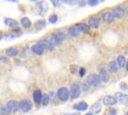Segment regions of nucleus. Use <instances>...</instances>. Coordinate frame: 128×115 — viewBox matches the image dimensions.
<instances>
[{"instance_id":"f257e3e1","label":"nucleus","mask_w":128,"mask_h":115,"mask_svg":"<svg viewBox=\"0 0 128 115\" xmlns=\"http://www.w3.org/2000/svg\"><path fill=\"white\" fill-rule=\"evenodd\" d=\"M80 93H81V88H80L79 84L73 83L71 85V89H70L69 95H71L72 99H76V98H78L80 96Z\"/></svg>"},{"instance_id":"f03ea898","label":"nucleus","mask_w":128,"mask_h":115,"mask_svg":"<svg viewBox=\"0 0 128 115\" xmlns=\"http://www.w3.org/2000/svg\"><path fill=\"white\" fill-rule=\"evenodd\" d=\"M86 82H87L88 85H90V86H92V87H96V86L99 85L100 80H99L98 75H96V74H91V75L88 76Z\"/></svg>"},{"instance_id":"7ed1b4c3","label":"nucleus","mask_w":128,"mask_h":115,"mask_svg":"<svg viewBox=\"0 0 128 115\" xmlns=\"http://www.w3.org/2000/svg\"><path fill=\"white\" fill-rule=\"evenodd\" d=\"M57 96H58V98H59L60 100L66 101V100L69 98V90H68L67 88H65V87L60 88V89L58 90V92H57Z\"/></svg>"},{"instance_id":"20e7f679","label":"nucleus","mask_w":128,"mask_h":115,"mask_svg":"<svg viewBox=\"0 0 128 115\" xmlns=\"http://www.w3.org/2000/svg\"><path fill=\"white\" fill-rule=\"evenodd\" d=\"M19 107L21 108L22 111H24V112H28V111L31 109V107H32L31 101L28 100V99H24V100L20 101V103H19Z\"/></svg>"},{"instance_id":"39448f33","label":"nucleus","mask_w":128,"mask_h":115,"mask_svg":"<svg viewBox=\"0 0 128 115\" xmlns=\"http://www.w3.org/2000/svg\"><path fill=\"white\" fill-rule=\"evenodd\" d=\"M6 106L9 109L10 112H15L19 109V102H17L16 100H10V101L7 102Z\"/></svg>"},{"instance_id":"423d86ee","label":"nucleus","mask_w":128,"mask_h":115,"mask_svg":"<svg viewBox=\"0 0 128 115\" xmlns=\"http://www.w3.org/2000/svg\"><path fill=\"white\" fill-rule=\"evenodd\" d=\"M125 14V11L122 7L120 6H117L114 8V11H113V15H114V18H122Z\"/></svg>"},{"instance_id":"0eeeda50","label":"nucleus","mask_w":128,"mask_h":115,"mask_svg":"<svg viewBox=\"0 0 128 115\" xmlns=\"http://www.w3.org/2000/svg\"><path fill=\"white\" fill-rule=\"evenodd\" d=\"M116 99H115V97L114 96H109V95H107V96H105L104 98H103V103H104V105H107V106H110V105H114V104H116Z\"/></svg>"},{"instance_id":"6e6552de","label":"nucleus","mask_w":128,"mask_h":115,"mask_svg":"<svg viewBox=\"0 0 128 115\" xmlns=\"http://www.w3.org/2000/svg\"><path fill=\"white\" fill-rule=\"evenodd\" d=\"M36 9H37V11H38V13L39 14H44L46 11H47V5L44 3V2H38L37 4H36Z\"/></svg>"},{"instance_id":"1a4fd4ad","label":"nucleus","mask_w":128,"mask_h":115,"mask_svg":"<svg viewBox=\"0 0 128 115\" xmlns=\"http://www.w3.org/2000/svg\"><path fill=\"white\" fill-rule=\"evenodd\" d=\"M99 80L103 81V82H108L109 80V73L104 70V69H100V73H99Z\"/></svg>"},{"instance_id":"9d476101","label":"nucleus","mask_w":128,"mask_h":115,"mask_svg":"<svg viewBox=\"0 0 128 115\" xmlns=\"http://www.w3.org/2000/svg\"><path fill=\"white\" fill-rule=\"evenodd\" d=\"M115 95H116V97H115L116 101H119L120 103H123V104L128 102V95H125V94H122V93H119V92L116 93Z\"/></svg>"},{"instance_id":"9b49d317","label":"nucleus","mask_w":128,"mask_h":115,"mask_svg":"<svg viewBox=\"0 0 128 115\" xmlns=\"http://www.w3.org/2000/svg\"><path fill=\"white\" fill-rule=\"evenodd\" d=\"M102 18H103V20H104L105 22L110 23V22H112V21L114 20V15H113L112 12L106 11V12H104V13L102 14Z\"/></svg>"},{"instance_id":"f8f14e48","label":"nucleus","mask_w":128,"mask_h":115,"mask_svg":"<svg viewBox=\"0 0 128 115\" xmlns=\"http://www.w3.org/2000/svg\"><path fill=\"white\" fill-rule=\"evenodd\" d=\"M99 24H100V19L96 16L94 17H91L89 19V26L92 27V28H98L99 27Z\"/></svg>"},{"instance_id":"ddd939ff","label":"nucleus","mask_w":128,"mask_h":115,"mask_svg":"<svg viewBox=\"0 0 128 115\" xmlns=\"http://www.w3.org/2000/svg\"><path fill=\"white\" fill-rule=\"evenodd\" d=\"M32 51H33V53H35L37 55H42L44 53V48L37 43V44L32 46Z\"/></svg>"},{"instance_id":"4468645a","label":"nucleus","mask_w":128,"mask_h":115,"mask_svg":"<svg viewBox=\"0 0 128 115\" xmlns=\"http://www.w3.org/2000/svg\"><path fill=\"white\" fill-rule=\"evenodd\" d=\"M4 23H5V25H7L9 27H16L18 25V22L15 19H12V18H5Z\"/></svg>"},{"instance_id":"2eb2a0df","label":"nucleus","mask_w":128,"mask_h":115,"mask_svg":"<svg viewBox=\"0 0 128 115\" xmlns=\"http://www.w3.org/2000/svg\"><path fill=\"white\" fill-rule=\"evenodd\" d=\"M87 108H88V105H87L86 102H79L76 105H74V109L75 110H78V111H84Z\"/></svg>"},{"instance_id":"dca6fc26","label":"nucleus","mask_w":128,"mask_h":115,"mask_svg":"<svg viewBox=\"0 0 128 115\" xmlns=\"http://www.w3.org/2000/svg\"><path fill=\"white\" fill-rule=\"evenodd\" d=\"M68 32H69V35H71V36L75 37V36H77V35L79 34V29H78L77 25H74V26H71V27H69V29H68Z\"/></svg>"},{"instance_id":"f3484780","label":"nucleus","mask_w":128,"mask_h":115,"mask_svg":"<svg viewBox=\"0 0 128 115\" xmlns=\"http://www.w3.org/2000/svg\"><path fill=\"white\" fill-rule=\"evenodd\" d=\"M77 27L79 29V32H83V33L89 32V26L85 23H79V24H77Z\"/></svg>"},{"instance_id":"a211bd4d","label":"nucleus","mask_w":128,"mask_h":115,"mask_svg":"<svg viewBox=\"0 0 128 115\" xmlns=\"http://www.w3.org/2000/svg\"><path fill=\"white\" fill-rule=\"evenodd\" d=\"M41 98H42V93H41V91H40V90L34 91V93H33V99H34V101H35L36 103H40V102H41Z\"/></svg>"},{"instance_id":"6ab92c4d","label":"nucleus","mask_w":128,"mask_h":115,"mask_svg":"<svg viewBox=\"0 0 128 115\" xmlns=\"http://www.w3.org/2000/svg\"><path fill=\"white\" fill-rule=\"evenodd\" d=\"M38 44H39V45H41L44 49H45V48H52V46H51V44H50L49 39H42V40H40V41L38 42Z\"/></svg>"},{"instance_id":"aec40b11","label":"nucleus","mask_w":128,"mask_h":115,"mask_svg":"<svg viewBox=\"0 0 128 115\" xmlns=\"http://www.w3.org/2000/svg\"><path fill=\"white\" fill-rule=\"evenodd\" d=\"M116 63H117V66H118V67H120V68L124 67V66H125V64H126V60H125V57H124V56H122V55L118 56Z\"/></svg>"},{"instance_id":"412c9836","label":"nucleus","mask_w":128,"mask_h":115,"mask_svg":"<svg viewBox=\"0 0 128 115\" xmlns=\"http://www.w3.org/2000/svg\"><path fill=\"white\" fill-rule=\"evenodd\" d=\"M101 111V104L99 103H94L92 106H91V112L94 113V114H98L100 113Z\"/></svg>"},{"instance_id":"4be33fe9","label":"nucleus","mask_w":128,"mask_h":115,"mask_svg":"<svg viewBox=\"0 0 128 115\" xmlns=\"http://www.w3.org/2000/svg\"><path fill=\"white\" fill-rule=\"evenodd\" d=\"M108 68H109L110 72H112V73L117 72V70H118V66H117L116 61H111V62L108 64Z\"/></svg>"},{"instance_id":"5701e85b","label":"nucleus","mask_w":128,"mask_h":115,"mask_svg":"<svg viewBox=\"0 0 128 115\" xmlns=\"http://www.w3.org/2000/svg\"><path fill=\"white\" fill-rule=\"evenodd\" d=\"M17 53H18V50H17L16 48H14V47H10V48H8V49L6 50V55H7V56H10V57L16 56Z\"/></svg>"},{"instance_id":"b1692460","label":"nucleus","mask_w":128,"mask_h":115,"mask_svg":"<svg viewBox=\"0 0 128 115\" xmlns=\"http://www.w3.org/2000/svg\"><path fill=\"white\" fill-rule=\"evenodd\" d=\"M52 36H54V37H55L57 40H59L60 42H62V41L65 39V35H64V33L60 32V31H56V32H54V34H53Z\"/></svg>"},{"instance_id":"393cba45","label":"nucleus","mask_w":128,"mask_h":115,"mask_svg":"<svg viewBox=\"0 0 128 115\" xmlns=\"http://www.w3.org/2000/svg\"><path fill=\"white\" fill-rule=\"evenodd\" d=\"M21 24H22V26H23L24 28H29V27L31 26V21H30V19H28L27 17H23V18L21 19Z\"/></svg>"},{"instance_id":"a878e982","label":"nucleus","mask_w":128,"mask_h":115,"mask_svg":"<svg viewBox=\"0 0 128 115\" xmlns=\"http://www.w3.org/2000/svg\"><path fill=\"white\" fill-rule=\"evenodd\" d=\"M49 41H50V44H51V46H52V47L58 46V45H59V44L61 43V42H60L59 40H57V39H56V38H55L54 36H52V37H51V38L49 39Z\"/></svg>"},{"instance_id":"bb28decb","label":"nucleus","mask_w":128,"mask_h":115,"mask_svg":"<svg viewBox=\"0 0 128 115\" xmlns=\"http://www.w3.org/2000/svg\"><path fill=\"white\" fill-rule=\"evenodd\" d=\"M45 20H38V21H36V23H35V27L37 28V29H42L43 27H45Z\"/></svg>"},{"instance_id":"cd10ccee","label":"nucleus","mask_w":128,"mask_h":115,"mask_svg":"<svg viewBox=\"0 0 128 115\" xmlns=\"http://www.w3.org/2000/svg\"><path fill=\"white\" fill-rule=\"evenodd\" d=\"M41 102L43 105H47L49 103V96L48 95H42V98H41Z\"/></svg>"},{"instance_id":"c85d7f7f","label":"nucleus","mask_w":128,"mask_h":115,"mask_svg":"<svg viewBox=\"0 0 128 115\" xmlns=\"http://www.w3.org/2000/svg\"><path fill=\"white\" fill-rule=\"evenodd\" d=\"M57 20H58V17H57V15H55V14H53V15H51V16L49 17V22H50V23H56Z\"/></svg>"},{"instance_id":"c756f323","label":"nucleus","mask_w":128,"mask_h":115,"mask_svg":"<svg viewBox=\"0 0 128 115\" xmlns=\"http://www.w3.org/2000/svg\"><path fill=\"white\" fill-rule=\"evenodd\" d=\"M1 112H2L3 114H8L10 111H9V109L7 108V106H3V107H1Z\"/></svg>"},{"instance_id":"7c9ffc66","label":"nucleus","mask_w":128,"mask_h":115,"mask_svg":"<svg viewBox=\"0 0 128 115\" xmlns=\"http://www.w3.org/2000/svg\"><path fill=\"white\" fill-rule=\"evenodd\" d=\"M98 1H96V0H90V1H88V5H90V6H96V5H98Z\"/></svg>"},{"instance_id":"2f4dec72","label":"nucleus","mask_w":128,"mask_h":115,"mask_svg":"<svg viewBox=\"0 0 128 115\" xmlns=\"http://www.w3.org/2000/svg\"><path fill=\"white\" fill-rule=\"evenodd\" d=\"M84 74H85V69L84 68H80L79 69V75L80 76H84Z\"/></svg>"},{"instance_id":"473e14b6","label":"nucleus","mask_w":128,"mask_h":115,"mask_svg":"<svg viewBox=\"0 0 128 115\" xmlns=\"http://www.w3.org/2000/svg\"><path fill=\"white\" fill-rule=\"evenodd\" d=\"M64 3H66V4H70V5H74V4H76L77 2L76 1H63Z\"/></svg>"},{"instance_id":"72a5a7b5","label":"nucleus","mask_w":128,"mask_h":115,"mask_svg":"<svg viewBox=\"0 0 128 115\" xmlns=\"http://www.w3.org/2000/svg\"><path fill=\"white\" fill-rule=\"evenodd\" d=\"M120 87H121L122 89H124V90L127 89V85H126L125 83H121V84H120Z\"/></svg>"},{"instance_id":"f704fd0d","label":"nucleus","mask_w":128,"mask_h":115,"mask_svg":"<svg viewBox=\"0 0 128 115\" xmlns=\"http://www.w3.org/2000/svg\"><path fill=\"white\" fill-rule=\"evenodd\" d=\"M108 112H109V113H111V114H113V115H115V114H116V110H115V109H109V110H108Z\"/></svg>"},{"instance_id":"c9c22d12","label":"nucleus","mask_w":128,"mask_h":115,"mask_svg":"<svg viewBox=\"0 0 128 115\" xmlns=\"http://www.w3.org/2000/svg\"><path fill=\"white\" fill-rule=\"evenodd\" d=\"M52 4H53L54 6H58V5H59V2H58V1H56V2H55V1H52Z\"/></svg>"},{"instance_id":"e433bc0d","label":"nucleus","mask_w":128,"mask_h":115,"mask_svg":"<svg viewBox=\"0 0 128 115\" xmlns=\"http://www.w3.org/2000/svg\"><path fill=\"white\" fill-rule=\"evenodd\" d=\"M70 115H81V113H79V112H75V113H73V114H70Z\"/></svg>"},{"instance_id":"4c0bfd02","label":"nucleus","mask_w":128,"mask_h":115,"mask_svg":"<svg viewBox=\"0 0 128 115\" xmlns=\"http://www.w3.org/2000/svg\"><path fill=\"white\" fill-rule=\"evenodd\" d=\"M85 115H93L92 113H87V114H85Z\"/></svg>"},{"instance_id":"58836bf2","label":"nucleus","mask_w":128,"mask_h":115,"mask_svg":"<svg viewBox=\"0 0 128 115\" xmlns=\"http://www.w3.org/2000/svg\"><path fill=\"white\" fill-rule=\"evenodd\" d=\"M126 67H127V70H128V62L126 63Z\"/></svg>"},{"instance_id":"ea45409f","label":"nucleus","mask_w":128,"mask_h":115,"mask_svg":"<svg viewBox=\"0 0 128 115\" xmlns=\"http://www.w3.org/2000/svg\"><path fill=\"white\" fill-rule=\"evenodd\" d=\"M0 35H1V31H0Z\"/></svg>"},{"instance_id":"a19ab883","label":"nucleus","mask_w":128,"mask_h":115,"mask_svg":"<svg viewBox=\"0 0 128 115\" xmlns=\"http://www.w3.org/2000/svg\"><path fill=\"white\" fill-rule=\"evenodd\" d=\"M126 115H128V113H127V114H126Z\"/></svg>"}]
</instances>
